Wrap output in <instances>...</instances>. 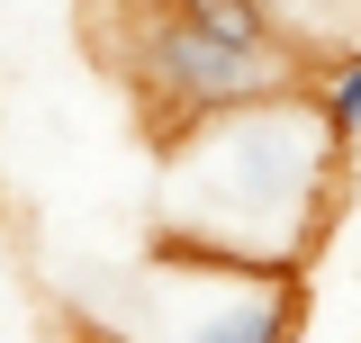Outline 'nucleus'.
<instances>
[{"mask_svg":"<svg viewBox=\"0 0 361 343\" xmlns=\"http://www.w3.org/2000/svg\"><path fill=\"white\" fill-rule=\"evenodd\" d=\"M334 154L343 145L316 90H280L180 127L163 163V244L244 271H298L334 199Z\"/></svg>","mask_w":361,"mask_h":343,"instance_id":"1","label":"nucleus"},{"mask_svg":"<svg viewBox=\"0 0 361 343\" xmlns=\"http://www.w3.org/2000/svg\"><path fill=\"white\" fill-rule=\"evenodd\" d=\"M298 271H244L180 244H154L135 271L73 307V343H298Z\"/></svg>","mask_w":361,"mask_h":343,"instance_id":"2","label":"nucleus"},{"mask_svg":"<svg viewBox=\"0 0 361 343\" xmlns=\"http://www.w3.org/2000/svg\"><path fill=\"white\" fill-rule=\"evenodd\" d=\"M127 73H135V100L154 109L163 136L199 127L217 109H253V100H280V90H307V64L289 45H226L208 28L163 18V9H135Z\"/></svg>","mask_w":361,"mask_h":343,"instance_id":"3","label":"nucleus"},{"mask_svg":"<svg viewBox=\"0 0 361 343\" xmlns=\"http://www.w3.org/2000/svg\"><path fill=\"white\" fill-rule=\"evenodd\" d=\"M262 18H271V37L289 45L307 73L361 54V0H262Z\"/></svg>","mask_w":361,"mask_h":343,"instance_id":"4","label":"nucleus"},{"mask_svg":"<svg viewBox=\"0 0 361 343\" xmlns=\"http://www.w3.org/2000/svg\"><path fill=\"white\" fill-rule=\"evenodd\" d=\"M307 90H316V109H325V127H334V145H353V136H361V54L307 73Z\"/></svg>","mask_w":361,"mask_h":343,"instance_id":"5","label":"nucleus"}]
</instances>
